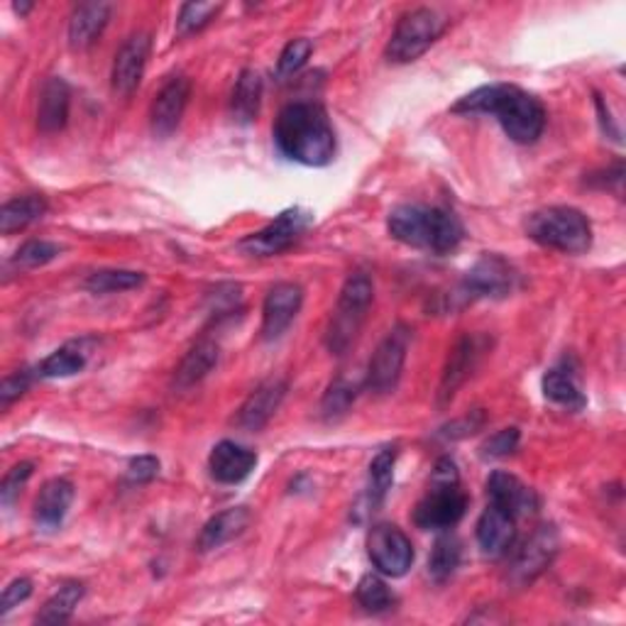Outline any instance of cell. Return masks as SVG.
<instances>
[{
	"label": "cell",
	"mask_w": 626,
	"mask_h": 626,
	"mask_svg": "<svg viewBox=\"0 0 626 626\" xmlns=\"http://www.w3.org/2000/svg\"><path fill=\"white\" fill-rule=\"evenodd\" d=\"M445 20L431 8H416L396 23L394 35L387 45V59L394 65H409L431 49L433 42L443 35Z\"/></svg>",
	"instance_id": "obj_7"
},
{
	"label": "cell",
	"mask_w": 626,
	"mask_h": 626,
	"mask_svg": "<svg viewBox=\"0 0 626 626\" xmlns=\"http://www.w3.org/2000/svg\"><path fill=\"white\" fill-rule=\"evenodd\" d=\"M144 281L142 273H132V269H98V273L89 275L83 281L91 294H116V291H130L138 289Z\"/></svg>",
	"instance_id": "obj_31"
},
{
	"label": "cell",
	"mask_w": 626,
	"mask_h": 626,
	"mask_svg": "<svg viewBox=\"0 0 626 626\" xmlns=\"http://www.w3.org/2000/svg\"><path fill=\"white\" fill-rule=\"evenodd\" d=\"M27 387H30V372L27 370L8 374V378L3 380V387H0V404H3V409H8L10 404L20 399V396L27 392Z\"/></svg>",
	"instance_id": "obj_42"
},
{
	"label": "cell",
	"mask_w": 626,
	"mask_h": 626,
	"mask_svg": "<svg viewBox=\"0 0 626 626\" xmlns=\"http://www.w3.org/2000/svg\"><path fill=\"white\" fill-rule=\"evenodd\" d=\"M487 497L489 505L507 511L509 517H529L536 514L538 495L519 477L509 473H492L487 479Z\"/></svg>",
	"instance_id": "obj_17"
},
{
	"label": "cell",
	"mask_w": 626,
	"mask_h": 626,
	"mask_svg": "<svg viewBox=\"0 0 626 626\" xmlns=\"http://www.w3.org/2000/svg\"><path fill=\"white\" fill-rule=\"evenodd\" d=\"M152 49L150 35L138 33L130 39H125V45L118 49L116 61H113V89H116L120 96H130V93L140 86L144 67H148Z\"/></svg>",
	"instance_id": "obj_16"
},
{
	"label": "cell",
	"mask_w": 626,
	"mask_h": 626,
	"mask_svg": "<svg viewBox=\"0 0 626 626\" xmlns=\"http://www.w3.org/2000/svg\"><path fill=\"white\" fill-rule=\"evenodd\" d=\"M463 546L453 534H443L436 538L431 558H429V572L436 582H445L461 566Z\"/></svg>",
	"instance_id": "obj_30"
},
{
	"label": "cell",
	"mask_w": 626,
	"mask_h": 626,
	"mask_svg": "<svg viewBox=\"0 0 626 626\" xmlns=\"http://www.w3.org/2000/svg\"><path fill=\"white\" fill-rule=\"evenodd\" d=\"M467 511V495L461 487V475L451 457L436 463L429 492L414 509L416 526L424 531L453 529Z\"/></svg>",
	"instance_id": "obj_4"
},
{
	"label": "cell",
	"mask_w": 626,
	"mask_h": 626,
	"mask_svg": "<svg viewBox=\"0 0 626 626\" xmlns=\"http://www.w3.org/2000/svg\"><path fill=\"white\" fill-rule=\"evenodd\" d=\"M558 553V534L553 526H538L511 558L509 580L517 588H526L544 572Z\"/></svg>",
	"instance_id": "obj_11"
},
{
	"label": "cell",
	"mask_w": 626,
	"mask_h": 626,
	"mask_svg": "<svg viewBox=\"0 0 626 626\" xmlns=\"http://www.w3.org/2000/svg\"><path fill=\"white\" fill-rule=\"evenodd\" d=\"M355 396H358V392H355V384H350L348 380H343V378L333 380L328 392L323 394V404H321L323 419L336 421V419H340L343 414H348V409L355 402Z\"/></svg>",
	"instance_id": "obj_35"
},
{
	"label": "cell",
	"mask_w": 626,
	"mask_h": 626,
	"mask_svg": "<svg viewBox=\"0 0 626 626\" xmlns=\"http://www.w3.org/2000/svg\"><path fill=\"white\" fill-rule=\"evenodd\" d=\"M517 285V273L505 257L483 255L465 275L463 294L470 299H499L511 294Z\"/></svg>",
	"instance_id": "obj_12"
},
{
	"label": "cell",
	"mask_w": 626,
	"mask_h": 626,
	"mask_svg": "<svg viewBox=\"0 0 626 626\" xmlns=\"http://www.w3.org/2000/svg\"><path fill=\"white\" fill-rule=\"evenodd\" d=\"M453 113H485L495 116L509 140L517 144H534L546 128V111L536 96L509 83H489V86L467 93L453 106Z\"/></svg>",
	"instance_id": "obj_1"
},
{
	"label": "cell",
	"mask_w": 626,
	"mask_h": 626,
	"mask_svg": "<svg viewBox=\"0 0 626 626\" xmlns=\"http://www.w3.org/2000/svg\"><path fill=\"white\" fill-rule=\"evenodd\" d=\"M368 553L372 566L387 578L406 576L414 563V546L409 536L394 524L372 526L368 536Z\"/></svg>",
	"instance_id": "obj_10"
},
{
	"label": "cell",
	"mask_w": 626,
	"mask_h": 626,
	"mask_svg": "<svg viewBox=\"0 0 626 626\" xmlns=\"http://www.w3.org/2000/svg\"><path fill=\"white\" fill-rule=\"evenodd\" d=\"M81 598H83L81 582H65V586L45 602V607L37 614V624H65L71 614H74Z\"/></svg>",
	"instance_id": "obj_29"
},
{
	"label": "cell",
	"mask_w": 626,
	"mask_h": 626,
	"mask_svg": "<svg viewBox=\"0 0 626 626\" xmlns=\"http://www.w3.org/2000/svg\"><path fill=\"white\" fill-rule=\"evenodd\" d=\"M45 213H47V201L37 194L13 198V201H8L0 208V233L13 235L18 231H25L27 225L39 221Z\"/></svg>",
	"instance_id": "obj_27"
},
{
	"label": "cell",
	"mask_w": 626,
	"mask_h": 626,
	"mask_svg": "<svg viewBox=\"0 0 626 626\" xmlns=\"http://www.w3.org/2000/svg\"><path fill=\"white\" fill-rule=\"evenodd\" d=\"M189 96H192L189 79L176 77L164 83L162 91L154 96L150 111V125L156 138H170V135L179 128L184 111L189 106Z\"/></svg>",
	"instance_id": "obj_14"
},
{
	"label": "cell",
	"mask_w": 626,
	"mask_h": 626,
	"mask_svg": "<svg viewBox=\"0 0 626 626\" xmlns=\"http://www.w3.org/2000/svg\"><path fill=\"white\" fill-rule=\"evenodd\" d=\"M71 93L65 79L51 77L39 93L37 106V125L42 132H59L69 120Z\"/></svg>",
	"instance_id": "obj_22"
},
{
	"label": "cell",
	"mask_w": 626,
	"mask_h": 626,
	"mask_svg": "<svg viewBox=\"0 0 626 626\" xmlns=\"http://www.w3.org/2000/svg\"><path fill=\"white\" fill-rule=\"evenodd\" d=\"M30 594H33V582H30L27 578H18V580H13L10 582V586L5 588V592H3V602H0V614H5L13 610V607H18L20 602H25Z\"/></svg>",
	"instance_id": "obj_43"
},
{
	"label": "cell",
	"mask_w": 626,
	"mask_h": 626,
	"mask_svg": "<svg viewBox=\"0 0 626 626\" xmlns=\"http://www.w3.org/2000/svg\"><path fill=\"white\" fill-rule=\"evenodd\" d=\"M526 235L541 247L566 255H582L592 245V225L588 216L570 206H550L529 216Z\"/></svg>",
	"instance_id": "obj_5"
},
{
	"label": "cell",
	"mask_w": 626,
	"mask_h": 626,
	"mask_svg": "<svg viewBox=\"0 0 626 626\" xmlns=\"http://www.w3.org/2000/svg\"><path fill=\"white\" fill-rule=\"evenodd\" d=\"M160 473V461L154 455L132 457L128 465V479L132 485H148Z\"/></svg>",
	"instance_id": "obj_41"
},
{
	"label": "cell",
	"mask_w": 626,
	"mask_h": 626,
	"mask_svg": "<svg viewBox=\"0 0 626 626\" xmlns=\"http://www.w3.org/2000/svg\"><path fill=\"white\" fill-rule=\"evenodd\" d=\"M221 3H186L179 10L176 30H179V35H194L211 23V20L221 13Z\"/></svg>",
	"instance_id": "obj_37"
},
{
	"label": "cell",
	"mask_w": 626,
	"mask_h": 626,
	"mask_svg": "<svg viewBox=\"0 0 626 626\" xmlns=\"http://www.w3.org/2000/svg\"><path fill=\"white\" fill-rule=\"evenodd\" d=\"M255 465H257L255 451H250V448L240 445L235 441H221L211 451V457H208L211 477L221 485L243 483V479L253 473Z\"/></svg>",
	"instance_id": "obj_19"
},
{
	"label": "cell",
	"mask_w": 626,
	"mask_h": 626,
	"mask_svg": "<svg viewBox=\"0 0 626 626\" xmlns=\"http://www.w3.org/2000/svg\"><path fill=\"white\" fill-rule=\"evenodd\" d=\"M487 346L489 343L485 336H463L455 343V348L448 355L441 387H438V404L445 406L448 402H453L457 390L463 387L470 374L475 372L479 360H483Z\"/></svg>",
	"instance_id": "obj_13"
},
{
	"label": "cell",
	"mask_w": 626,
	"mask_h": 626,
	"mask_svg": "<svg viewBox=\"0 0 626 626\" xmlns=\"http://www.w3.org/2000/svg\"><path fill=\"white\" fill-rule=\"evenodd\" d=\"M287 396V382L285 380H267L247 396L245 404L237 411V426L245 431H259L267 421L273 419L279 404Z\"/></svg>",
	"instance_id": "obj_20"
},
{
	"label": "cell",
	"mask_w": 626,
	"mask_h": 626,
	"mask_svg": "<svg viewBox=\"0 0 626 626\" xmlns=\"http://www.w3.org/2000/svg\"><path fill=\"white\" fill-rule=\"evenodd\" d=\"M311 223L313 216L304 211V208H289V211L279 213L263 231L240 240V250L253 257H275L294 245L309 231Z\"/></svg>",
	"instance_id": "obj_8"
},
{
	"label": "cell",
	"mask_w": 626,
	"mask_h": 626,
	"mask_svg": "<svg viewBox=\"0 0 626 626\" xmlns=\"http://www.w3.org/2000/svg\"><path fill=\"white\" fill-rule=\"evenodd\" d=\"M111 3H81L69 20V45L86 49L96 42L111 20Z\"/></svg>",
	"instance_id": "obj_23"
},
{
	"label": "cell",
	"mask_w": 626,
	"mask_h": 626,
	"mask_svg": "<svg viewBox=\"0 0 626 626\" xmlns=\"http://www.w3.org/2000/svg\"><path fill=\"white\" fill-rule=\"evenodd\" d=\"M33 463H18L13 470H8V475L0 483V502L10 507L23 492V487L27 485V479L33 477Z\"/></svg>",
	"instance_id": "obj_39"
},
{
	"label": "cell",
	"mask_w": 626,
	"mask_h": 626,
	"mask_svg": "<svg viewBox=\"0 0 626 626\" xmlns=\"http://www.w3.org/2000/svg\"><path fill=\"white\" fill-rule=\"evenodd\" d=\"M394 463H396V448H384L374 461L370 463V507L378 509L384 497H387L392 479H394Z\"/></svg>",
	"instance_id": "obj_34"
},
{
	"label": "cell",
	"mask_w": 626,
	"mask_h": 626,
	"mask_svg": "<svg viewBox=\"0 0 626 626\" xmlns=\"http://www.w3.org/2000/svg\"><path fill=\"white\" fill-rule=\"evenodd\" d=\"M517 519L489 505L477 521V544L487 558H502L514 548Z\"/></svg>",
	"instance_id": "obj_18"
},
{
	"label": "cell",
	"mask_w": 626,
	"mask_h": 626,
	"mask_svg": "<svg viewBox=\"0 0 626 626\" xmlns=\"http://www.w3.org/2000/svg\"><path fill=\"white\" fill-rule=\"evenodd\" d=\"M387 231L399 243L429 250L436 255H448L463 243V223L448 208L429 206H396L387 218Z\"/></svg>",
	"instance_id": "obj_3"
},
{
	"label": "cell",
	"mask_w": 626,
	"mask_h": 626,
	"mask_svg": "<svg viewBox=\"0 0 626 626\" xmlns=\"http://www.w3.org/2000/svg\"><path fill=\"white\" fill-rule=\"evenodd\" d=\"M411 343V328H406L404 323L394 326L384 340L374 350L368 370V387L374 394H390L394 392L396 382L402 378L406 350Z\"/></svg>",
	"instance_id": "obj_9"
},
{
	"label": "cell",
	"mask_w": 626,
	"mask_h": 626,
	"mask_svg": "<svg viewBox=\"0 0 626 626\" xmlns=\"http://www.w3.org/2000/svg\"><path fill=\"white\" fill-rule=\"evenodd\" d=\"M485 426V414L483 411H475V414H467V416H463V419H457V421H453V424H448L445 429H443V436L445 438H465V436H470V433H475V431H479Z\"/></svg>",
	"instance_id": "obj_44"
},
{
	"label": "cell",
	"mask_w": 626,
	"mask_h": 626,
	"mask_svg": "<svg viewBox=\"0 0 626 626\" xmlns=\"http://www.w3.org/2000/svg\"><path fill=\"white\" fill-rule=\"evenodd\" d=\"M313 51V45L309 39L299 37V39H291L289 45L285 47V51L279 55V65H277V77L279 79H289L294 77L297 71L304 69V65L309 61Z\"/></svg>",
	"instance_id": "obj_38"
},
{
	"label": "cell",
	"mask_w": 626,
	"mask_h": 626,
	"mask_svg": "<svg viewBox=\"0 0 626 626\" xmlns=\"http://www.w3.org/2000/svg\"><path fill=\"white\" fill-rule=\"evenodd\" d=\"M74 502V485L65 477L49 479V483L39 489L35 502V521L47 531H55L61 526L67 511Z\"/></svg>",
	"instance_id": "obj_21"
},
{
	"label": "cell",
	"mask_w": 626,
	"mask_h": 626,
	"mask_svg": "<svg viewBox=\"0 0 626 626\" xmlns=\"http://www.w3.org/2000/svg\"><path fill=\"white\" fill-rule=\"evenodd\" d=\"M544 394H546L548 402L558 404V406H566V409L580 411L582 406L588 404L586 394H582L580 384H578L576 372H572L570 368H566V364L550 368L544 374Z\"/></svg>",
	"instance_id": "obj_26"
},
{
	"label": "cell",
	"mask_w": 626,
	"mask_h": 626,
	"mask_svg": "<svg viewBox=\"0 0 626 626\" xmlns=\"http://www.w3.org/2000/svg\"><path fill=\"white\" fill-rule=\"evenodd\" d=\"M61 253V247L57 243H49V240H30L23 247L18 250L13 257V267L18 269H35L57 259Z\"/></svg>",
	"instance_id": "obj_36"
},
{
	"label": "cell",
	"mask_w": 626,
	"mask_h": 626,
	"mask_svg": "<svg viewBox=\"0 0 626 626\" xmlns=\"http://www.w3.org/2000/svg\"><path fill=\"white\" fill-rule=\"evenodd\" d=\"M372 299H374L372 279L364 273L350 275L346 285H343L336 313H333L326 331V346L333 355L348 352L355 338H358L364 318H368Z\"/></svg>",
	"instance_id": "obj_6"
},
{
	"label": "cell",
	"mask_w": 626,
	"mask_h": 626,
	"mask_svg": "<svg viewBox=\"0 0 626 626\" xmlns=\"http://www.w3.org/2000/svg\"><path fill=\"white\" fill-rule=\"evenodd\" d=\"M218 362V346L213 340H201L184 355L174 374L176 390H192L194 384L201 382L208 372L216 368Z\"/></svg>",
	"instance_id": "obj_25"
},
{
	"label": "cell",
	"mask_w": 626,
	"mask_h": 626,
	"mask_svg": "<svg viewBox=\"0 0 626 626\" xmlns=\"http://www.w3.org/2000/svg\"><path fill=\"white\" fill-rule=\"evenodd\" d=\"M358 604L370 614H384L396 607V594L387 588V582L378 576H364L355 590Z\"/></svg>",
	"instance_id": "obj_32"
},
{
	"label": "cell",
	"mask_w": 626,
	"mask_h": 626,
	"mask_svg": "<svg viewBox=\"0 0 626 626\" xmlns=\"http://www.w3.org/2000/svg\"><path fill=\"white\" fill-rule=\"evenodd\" d=\"M275 144L289 162L326 166L336 156V130L318 103L297 101L279 113Z\"/></svg>",
	"instance_id": "obj_2"
},
{
	"label": "cell",
	"mask_w": 626,
	"mask_h": 626,
	"mask_svg": "<svg viewBox=\"0 0 626 626\" xmlns=\"http://www.w3.org/2000/svg\"><path fill=\"white\" fill-rule=\"evenodd\" d=\"M250 524V511L245 507H233L225 509L221 514H216L208 524L201 529V536H198V550L208 553L221 548L228 541H233L235 536L243 534Z\"/></svg>",
	"instance_id": "obj_24"
},
{
	"label": "cell",
	"mask_w": 626,
	"mask_h": 626,
	"mask_svg": "<svg viewBox=\"0 0 626 626\" xmlns=\"http://www.w3.org/2000/svg\"><path fill=\"white\" fill-rule=\"evenodd\" d=\"M301 304H304V291H301L299 285L279 281V285L269 289L263 306V338L277 340L294 323Z\"/></svg>",
	"instance_id": "obj_15"
},
{
	"label": "cell",
	"mask_w": 626,
	"mask_h": 626,
	"mask_svg": "<svg viewBox=\"0 0 626 626\" xmlns=\"http://www.w3.org/2000/svg\"><path fill=\"white\" fill-rule=\"evenodd\" d=\"M259 103H263V79H259L257 71L245 69L231 96L233 120L240 125L253 123L259 113Z\"/></svg>",
	"instance_id": "obj_28"
},
{
	"label": "cell",
	"mask_w": 626,
	"mask_h": 626,
	"mask_svg": "<svg viewBox=\"0 0 626 626\" xmlns=\"http://www.w3.org/2000/svg\"><path fill=\"white\" fill-rule=\"evenodd\" d=\"M30 10H33V5H30V3H15V13H20V15L30 13Z\"/></svg>",
	"instance_id": "obj_45"
},
{
	"label": "cell",
	"mask_w": 626,
	"mask_h": 626,
	"mask_svg": "<svg viewBox=\"0 0 626 626\" xmlns=\"http://www.w3.org/2000/svg\"><path fill=\"white\" fill-rule=\"evenodd\" d=\"M519 445V429H502L495 436H489L483 443L485 457H507L517 451Z\"/></svg>",
	"instance_id": "obj_40"
},
{
	"label": "cell",
	"mask_w": 626,
	"mask_h": 626,
	"mask_svg": "<svg viewBox=\"0 0 626 626\" xmlns=\"http://www.w3.org/2000/svg\"><path fill=\"white\" fill-rule=\"evenodd\" d=\"M83 368H86V352L77 346H65L45 358L39 364V374L47 380H61V378H74Z\"/></svg>",
	"instance_id": "obj_33"
}]
</instances>
